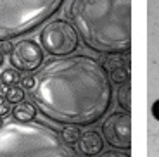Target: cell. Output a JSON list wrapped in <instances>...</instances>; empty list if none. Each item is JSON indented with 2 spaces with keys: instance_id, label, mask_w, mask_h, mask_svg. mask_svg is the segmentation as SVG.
Listing matches in <instances>:
<instances>
[{
  "instance_id": "4fadbf2b",
  "label": "cell",
  "mask_w": 159,
  "mask_h": 157,
  "mask_svg": "<svg viewBox=\"0 0 159 157\" xmlns=\"http://www.w3.org/2000/svg\"><path fill=\"white\" fill-rule=\"evenodd\" d=\"M19 81V74H17V69L14 67V69H4L2 73H0V83H4V85H7V87H12V85H16V83Z\"/></svg>"
},
{
  "instance_id": "7a4b0ae2",
  "label": "cell",
  "mask_w": 159,
  "mask_h": 157,
  "mask_svg": "<svg viewBox=\"0 0 159 157\" xmlns=\"http://www.w3.org/2000/svg\"><path fill=\"white\" fill-rule=\"evenodd\" d=\"M80 38L99 54L131 48V0H73L68 11Z\"/></svg>"
},
{
  "instance_id": "2e32d148",
  "label": "cell",
  "mask_w": 159,
  "mask_h": 157,
  "mask_svg": "<svg viewBox=\"0 0 159 157\" xmlns=\"http://www.w3.org/2000/svg\"><path fill=\"white\" fill-rule=\"evenodd\" d=\"M35 83H36V78H35V76H24V78L21 79V85H23L26 90H33Z\"/></svg>"
},
{
  "instance_id": "5bb4252c",
  "label": "cell",
  "mask_w": 159,
  "mask_h": 157,
  "mask_svg": "<svg viewBox=\"0 0 159 157\" xmlns=\"http://www.w3.org/2000/svg\"><path fill=\"white\" fill-rule=\"evenodd\" d=\"M5 97H7V100L11 104H19L23 102L24 98V90L21 87H16V85H12V87L7 88V92H5Z\"/></svg>"
},
{
  "instance_id": "52a82bcc",
  "label": "cell",
  "mask_w": 159,
  "mask_h": 157,
  "mask_svg": "<svg viewBox=\"0 0 159 157\" xmlns=\"http://www.w3.org/2000/svg\"><path fill=\"white\" fill-rule=\"evenodd\" d=\"M11 64L19 71H31L40 69L43 62V47H40L35 40H21L11 50Z\"/></svg>"
},
{
  "instance_id": "30bf717a",
  "label": "cell",
  "mask_w": 159,
  "mask_h": 157,
  "mask_svg": "<svg viewBox=\"0 0 159 157\" xmlns=\"http://www.w3.org/2000/svg\"><path fill=\"white\" fill-rule=\"evenodd\" d=\"M109 79H111V83H118V85H123L125 81H130V64L111 69L109 71Z\"/></svg>"
},
{
  "instance_id": "ffe728a7",
  "label": "cell",
  "mask_w": 159,
  "mask_h": 157,
  "mask_svg": "<svg viewBox=\"0 0 159 157\" xmlns=\"http://www.w3.org/2000/svg\"><path fill=\"white\" fill-rule=\"evenodd\" d=\"M2 124H4V123H2V119H0V126H2Z\"/></svg>"
},
{
  "instance_id": "6da1fadb",
  "label": "cell",
  "mask_w": 159,
  "mask_h": 157,
  "mask_svg": "<svg viewBox=\"0 0 159 157\" xmlns=\"http://www.w3.org/2000/svg\"><path fill=\"white\" fill-rule=\"evenodd\" d=\"M31 98L47 119L59 124H93L107 112L112 87L106 67L88 55H68L47 62Z\"/></svg>"
},
{
  "instance_id": "ac0fdd59",
  "label": "cell",
  "mask_w": 159,
  "mask_h": 157,
  "mask_svg": "<svg viewBox=\"0 0 159 157\" xmlns=\"http://www.w3.org/2000/svg\"><path fill=\"white\" fill-rule=\"evenodd\" d=\"M102 155H126V154H119V152H107V154H102Z\"/></svg>"
},
{
  "instance_id": "9c48e42d",
  "label": "cell",
  "mask_w": 159,
  "mask_h": 157,
  "mask_svg": "<svg viewBox=\"0 0 159 157\" xmlns=\"http://www.w3.org/2000/svg\"><path fill=\"white\" fill-rule=\"evenodd\" d=\"M12 116H14V119H17V121H33L36 116V109L33 104L30 102H19L16 104V107L12 109Z\"/></svg>"
},
{
  "instance_id": "3957f363",
  "label": "cell",
  "mask_w": 159,
  "mask_h": 157,
  "mask_svg": "<svg viewBox=\"0 0 159 157\" xmlns=\"http://www.w3.org/2000/svg\"><path fill=\"white\" fill-rule=\"evenodd\" d=\"M61 133L43 123L9 121L0 126V157H71Z\"/></svg>"
},
{
  "instance_id": "d6986e66",
  "label": "cell",
  "mask_w": 159,
  "mask_h": 157,
  "mask_svg": "<svg viewBox=\"0 0 159 157\" xmlns=\"http://www.w3.org/2000/svg\"><path fill=\"white\" fill-rule=\"evenodd\" d=\"M2 62H4V52L0 50V66H2Z\"/></svg>"
},
{
  "instance_id": "277c9868",
  "label": "cell",
  "mask_w": 159,
  "mask_h": 157,
  "mask_svg": "<svg viewBox=\"0 0 159 157\" xmlns=\"http://www.w3.org/2000/svg\"><path fill=\"white\" fill-rule=\"evenodd\" d=\"M64 0H0V42L23 36L50 19Z\"/></svg>"
},
{
  "instance_id": "5b68a950",
  "label": "cell",
  "mask_w": 159,
  "mask_h": 157,
  "mask_svg": "<svg viewBox=\"0 0 159 157\" xmlns=\"http://www.w3.org/2000/svg\"><path fill=\"white\" fill-rule=\"evenodd\" d=\"M80 35L76 28L71 26L68 21L57 19L48 23L40 31V43L43 50L50 55L68 57L78 48Z\"/></svg>"
},
{
  "instance_id": "8992f818",
  "label": "cell",
  "mask_w": 159,
  "mask_h": 157,
  "mask_svg": "<svg viewBox=\"0 0 159 157\" xmlns=\"http://www.w3.org/2000/svg\"><path fill=\"white\" fill-rule=\"evenodd\" d=\"M102 133L107 143L119 150H130L131 147V118L130 114L114 112L102 124Z\"/></svg>"
},
{
  "instance_id": "8fae6325",
  "label": "cell",
  "mask_w": 159,
  "mask_h": 157,
  "mask_svg": "<svg viewBox=\"0 0 159 157\" xmlns=\"http://www.w3.org/2000/svg\"><path fill=\"white\" fill-rule=\"evenodd\" d=\"M61 137H62V140H64V143H66V145H75V143H78L81 133H80L78 126L68 124L62 131H61Z\"/></svg>"
},
{
  "instance_id": "e0dca14e",
  "label": "cell",
  "mask_w": 159,
  "mask_h": 157,
  "mask_svg": "<svg viewBox=\"0 0 159 157\" xmlns=\"http://www.w3.org/2000/svg\"><path fill=\"white\" fill-rule=\"evenodd\" d=\"M151 110H152V116H154V118L159 121V98L156 100L154 104H152V109Z\"/></svg>"
},
{
  "instance_id": "9a60e30c",
  "label": "cell",
  "mask_w": 159,
  "mask_h": 157,
  "mask_svg": "<svg viewBox=\"0 0 159 157\" xmlns=\"http://www.w3.org/2000/svg\"><path fill=\"white\" fill-rule=\"evenodd\" d=\"M11 112V102L7 100V97H0V118Z\"/></svg>"
},
{
  "instance_id": "7c38bea8",
  "label": "cell",
  "mask_w": 159,
  "mask_h": 157,
  "mask_svg": "<svg viewBox=\"0 0 159 157\" xmlns=\"http://www.w3.org/2000/svg\"><path fill=\"white\" fill-rule=\"evenodd\" d=\"M130 92H131L130 81H125L118 90V104L121 105V109L126 110V112L130 110Z\"/></svg>"
},
{
  "instance_id": "ba28073f",
  "label": "cell",
  "mask_w": 159,
  "mask_h": 157,
  "mask_svg": "<svg viewBox=\"0 0 159 157\" xmlns=\"http://www.w3.org/2000/svg\"><path fill=\"white\" fill-rule=\"evenodd\" d=\"M78 152L83 155H97L102 152V138L97 131H85L78 140Z\"/></svg>"
}]
</instances>
